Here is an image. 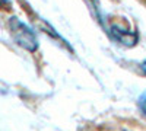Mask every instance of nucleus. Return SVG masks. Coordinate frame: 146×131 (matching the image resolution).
Here are the masks:
<instances>
[{"label": "nucleus", "mask_w": 146, "mask_h": 131, "mask_svg": "<svg viewBox=\"0 0 146 131\" xmlns=\"http://www.w3.org/2000/svg\"><path fill=\"white\" fill-rule=\"evenodd\" d=\"M110 35L118 41L120 44H123L126 47H133L136 42H137V34L135 31H130V29H126V28H121L120 25H111L108 29Z\"/></svg>", "instance_id": "f03ea898"}, {"label": "nucleus", "mask_w": 146, "mask_h": 131, "mask_svg": "<svg viewBox=\"0 0 146 131\" xmlns=\"http://www.w3.org/2000/svg\"><path fill=\"white\" fill-rule=\"evenodd\" d=\"M3 5H7L9 6V2H7V0H0V6H3Z\"/></svg>", "instance_id": "39448f33"}, {"label": "nucleus", "mask_w": 146, "mask_h": 131, "mask_svg": "<svg viewBox=\"0 0 146 131\" xmlns=\"http://www.w3.org/2000/svg\"><path fill=\"white\" fill-rule=\"evenodd\" d=\"M137 105H139V109H140L142 115L146 118V93H143V95H140V96H139Z\"/></svg>", "instance_id": "7ed1b4c3"}, {"label": "nucleus", "mask_w": 146, "mask_h": 131, "mask_svg": "<svg viewBox=\"0 0 146 131\" xmlns=\"http://www.w3.org/2000/svg\"><path fill=\"white\" fill-rule=\"evenodd\" d=\"M140 68H142V71H143V73L146 74V60H145V61L140 64Z\"/></svg>", "instance_id": "20e7f679"}, {"label": "nucleus", "mask_w": 146, "mask_h": 131, "mask_svg": "<svg viewBox=\"0 0 146 131\" xmlns=\"http://www.w3.org/2000/svg\"><path fill=\"white\" fill-rule=\"evenodd\" d=\"M9 28H10V34H12V38L15 39V42L25 48L31 53L36 51L38 48V39H36V35L35 32L27 25L23 23L22 20H19L18 18H10L9 19Z\"/></svg>", "instance_id": "f257e3e1"}]
</instances>
